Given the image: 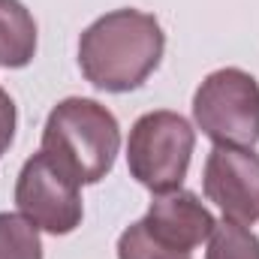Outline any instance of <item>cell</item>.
Returning <instances> with one entry per match:
<instances>
[{"mask_svg":"<svg viewBox=\"0 0 259 259\" xmlns=\"http://www.w3.org/2000/svg\"><path fill=\"white\" fill-rule=\"evenodd\" d=\"M166 52V33L151 12L115 9L97 18L78 39L81 75L109 94H127L148 81Z\"/></svg>","mask_w":259,"mask_h":259,"instance_id":"1","label":"cell"},{"mask_svg":"<svg viewBox=\"0 0 259 259\" xmlns=\"http://www.w3.org/2000/svg\"><path fill=\"white\" fill-rule=\"evenodd\" d=\"M39 151L78 184H97L115 166L121 151V127L97 100L69 97L52 109Z\"/></svg>","mask_w":259,"mask_h":259,"instance_id":"2","label":"cell"},{"mask_svg":"<svg viewBox=\"0 0 259 259\" xmlns=\"http://www.w3.org/2000/svg\"><path fill=\"white\" fill-rule=\"evenodd\" d=\"M196 148V133L178 112H148L142 115L127 142L130 175L151 193L181 190L190 157Z\"/></svg>","mask_w":259,"mask_h":259,"instance_id":"3","label":"cell"},{"mask_svg":"<svg viewBox=\"0 0 259 259\" xmlns=\"http://www.w3.org/2000/svg\"><path fill=\"white\" fill-rule=\"evenodd\" d=\"M193 118L214 145L253 148L259 142V81L238 66L205 75L193 97Z\"/></svg>","mask_w":259,"mask_h":259,"instance_id":"4","label":"cell"},{"mask_svg":"<svg viewBox=\"0 0 259 259\" xmlns=\"http://www.w3.org/2000/svg\"><path fill=\"white\" fill-rule=\"evenodd\" d=\"M78 181L69 178L42 151L33 154L15 181V205L36 229L52 235H69L81 223V193Z\"/></svg>","mask_w":259,"mask_h":259,"instance_id":"5","label":"cell"},{"mask_svg":"<svg viewBox=\"0 0 259 259\" xmlns=\"http://www.w3.org/2000/svg\"><path fill=\"white\" fill-rule=\"evenodd\" d=\"M205 196L235 223L259 220V154L250 148L217 145L205 160Z\"/></svg>","mask_w":259,"mask_h":259,"instance_id":"6","label":"cell"},{"mask_svg":"<svg viewBox=\"0 0 259 259\" xmlns=\"http://www.w3.org/2000/svg\"><path fill=\"white\" fill-rule=\"evenodd\" d=\"M148 232L169 247L178 250H193L214 232V214L199 202V196L190 190H172V193H157L151 202L148 214L142 217Z\"/></svg>","mask_w":259,"mask_h":259,"instance_id":"7","label":"cell"},{"mask_svg":"<svg viewBox=\"0 0 259 259\" xmlns=\"http://www.w3.org/2000/svg\"><path fill=\"white\" fill-rule=\"evenodd\" d=\"M36 55V21L21 0H0V66L21 69Z\"/></svg>","mask_w":259,"mask_h":259,"instance_id":"8","label":"cell"},{"mask_svg":"<svg viewBox=\"0 0 259 259\" xmlns=\"http://www.w3.org/2000/svg\"><path fill=\"white\" fill-rule=\"evenodd\" d=\"M205 259H259V235L244 223L223 217L214 223Z\"/></svg>","mask_w":259,"mask_h":259,"instance_id":"9","label":"cell"},{"mask_svg":"<svg viewBox=\"0 0 259 259\" xmlns=\"http://www.w3.org/2000/svg\"><path fill=\"white\" fill-rule=\"evenodd\" d=\"M0 259H42L39 229L21 214H0Z\"/></svg>","mask_w":259,"mask_h":259,"instance_id":"10","label":"cell"},{"mask_svg":"<svg viewBox=\"0 0 259 259\" xmlns=\"http://www.w3.org/2000/svg\"><path fill=\"white\" fill-rule=\"evenodd\" d=\"M118 259H193L190 250H178V247H169L166 241L154 238L148 232V226L139 220L127 226L118 238Z\"/></svg>","mask_w":259,"mask_h":259,"instance_id":"11","label":"cell"},{"mask_svg":"<svg viewBox=\"0 0 259 259\" xmlns=\"http://www.w3.org/2000/svg\"><path fill=\"white\" fill-rule=\"evenodd\" d=\"M15 121H18V115H15V103H12V97L0 88V157H3L6 148L12 145Z\"/></svg>","mask_w":259,"mask_h":259,"instance_id":"12","label":"cell"}]
</instances>
